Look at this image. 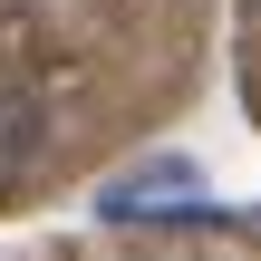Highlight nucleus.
<instances>
[{"label": "nucleus", "mask_w": 261, "mask_h": 261, "mask_svg": "<svg viewBox=\"0 0 261 261\" xmlns=\"http://www.w3.org/2000/svg\"><path fill=\"white\" fill-rule=\"evenodd\" d=\"M97 213H107V223H174V213L203 223L213 194H203V165H194V155H145L136 174H116V184L97 194Z\"/></svg>", "instance_id": "obj_1"}, {"label": "nucleus", "mask_w": 261, "mask_h": 261, "mask_svg": "<svg viewBox=\"0 0 261 261\" xmlns=\"http://www.w3.org/2000/svg\"><path fill=\"white\" fill-rule=\"evenodd\" d=\"M39 145V116H29V97H0V174H19V155Z\"/></svg>", "instance_id": "obj_2"}, {"label": "nucleus", "mask_w": 261, "mask_h": 261, "mask_svg": "<svg viewBox=\"0 0 261 261\" xmlns=\"http://www.w3.org/2000/svg\"><path fill=\"white\" fill-rule=\"evenodd\" d=\"M252 223H261V213H252Z\"/></svg>", "instance_id": "obj_3"}]
</instances>
